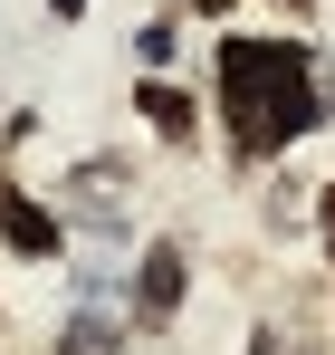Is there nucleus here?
<instances>
[{"instance_id":"7","label":"nucleus","mask_w":335,"mask_h":355,"mask_svg":"<svg viewBox=\"0 0 335 355\" xmlns=\"http://www.w3.org/2000/svg\"><path fill=\"white\" fill-rule=\"evenodd\" d=\"M316 250H326V269H335V173L316 182Z\"/></svg>"},{"instance_id":"6","label":"nucleus","mask_w":335,"mask_h":355,"mask_svg":"<svg viewBox=\"0 0 335 355\" xmlns=\"http://www.w3.org/2000/svg\"><path fill=\"white\" fill-rule=\"evenodd\" d=\"M259 221H269V231H297V192H287V182H259Z\"/></svg>"},{"instance_id":"5","label":"nucleus","mask_w":335,"mask_h":355,"mask_svg":"<svg viewBox=\"0 0 335 355\" xmlns=\"http://www.w3.org/2000/svg\"><path fill=\"white\" fill-rule=\"evenodd\" d=\"M125 346H134V317L106 307V297H87V307H67V327H57L48 355H125Z\"/></svg>"},{"instance_id":"10","label":"nucleus","mask_w":335,"mask_h":355,"mask_svg":"<svg viewBox=\"0 0 335 355\" xmlns=\"http://www.w3.org/2000/svg\"><path fill=\"white\" fill-rule=\"evenodd\" d=\"M278 10H287V19H307V10H316V0H278Z\"/></svg>"},{"instance_id":"3","label":"nucleus","mask_w":335,"mask_h":355,"mask_svg":"<svg viewBox=\"0 0 335 355\" xmlns=\"http://www.w3.org/2000/svg\"><path fill=\"white\" fill-rule=\"evenodd\" d=\"M0 240L19 250V259H57L67 250V221H57L39 192H19V182H0Z\"/></svg>"},{"instance_id":"9","label":"nucleus","mask_w":335,"mask_h":355,"mask_svg":"<svg viewBox=\"0 0 335 355\" xmlns=\"http://www.w3.org/2000/svg\"><path fill=\"white\" fill-rule=\"evenodd\" d=\"M182 10H192V19H221V10H230V0H182Z\"/></svg>"},{"instance_id":"4","label":"nucleus","mask_w":335,"mask_h":355,"mask_svg":"<svg viewBox=\"0 0 335 355\" xmlns=\"http://www.w3.org/2000/svg\"><path fill=\"white\" fill-rule=\"evenodd\" d=\"M134 116L154 125L172 154H192V144H201V96H192V87H172V77H134Z\"/></svg>"},{"instance_id":"1","label":"nucleus","mask_w":335,"mask_h":355,"mask_svg":"<svg viewBox=\"0 0 335 355\" xmlns=\"http://www.w3.org/2000/svg\"><path fill=\"white\" fill-rule=\"evenodd\" d=\"M211 106H221V135L239 164H287V144H307L326 106V58L307 39H249L230 29L211 49Z\"/></svg>"},{"instance_id":"8","label":"nucleus","mask_w":335,"mask_h":355,"mask_svg":"<svg viewBox=\"0 0 335 355\" xmlns=\"http://www.w3.org/2000/svg\"><path fill=\"white\" fill-rule=\"evenodd\" d=\"M249 355H316V346H307L297 327H287V336H278V327H259V336H249Z\"/></svg>"},{"instance_id":"2","label":"nucleus","mask_w":335,"mask_h":355,"mask_svg":"<svg viewBox=\"0 0 335 355\" xmlns=\"http://www.w3.org/2000/svg\"><path fill=\"white\" fill-rule=\"evenodd\" d=\"M182 297H192V250H182V240H144V250H134V279H125L134 336H163L172 317H182Z\"/></svg>"}]
</instances>
